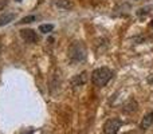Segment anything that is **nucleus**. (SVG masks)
<instances>
[{
    "mask_svg": "<svg viewBox=\"0 0 153 134\" xmlns=\"http://www.w3.org/2000/svg\"><path fill=\"white\" fill-rule=\"evenodd\" d=\"M16 1H22V0H16Z\"/></svg>",
    "mask_w": 153,
    "mask_h": 134,
    "instance_id": "15",
    "label": "nucleus"
},
{
    "mask_svg": "<svg viewBox=\"0 0 153 134\" xmlns=\"http://www.w3.org/2000/svg\"><path fill=\"white\" fill-rule=\"evenodd\" d=\"M153 124V111L152 113H149V114H146L145 117H144V119H143V122H141V129H148L149 126Z\"/></svg>",
    "mask_w": 153,
    "mask_h": 134,
    "instance_id": "7",
    "label": "nucleus"
},
{
    "mask_svg": "<svg viewBox=\"0 0 153 134\" xmlns=\"http://www.w3.org/2000/svg\"><path fill=\"white\" fill-rule=\"evenodd\" d=\"M0 51H1V46H0Z\"/></svg>",
    "mask_w": 153,
    "mask_h": 134,
    "instance_id": "16",
    "label": "nucleus"
},
{
    "mask_svg": "<svg viewBox=\"0 0 153 134\" xmlns=\"http://www.w3.org/2000/svg\"><path fill=\"white\" fill-rule=\"evenodd\" d=\"M13 19H15V13H12V12H7V13H4V15H1L0 16V27L8 24L10 21H12Z\"/></svg>",
    "mask_w": 153,
    "mask_h": 134,
    "instance_id": "6",
    "label": "nucleus"
},
{
    "mask_svg": "<svg viewBox=\"0 0 153 134\" xmlns=\"http://www.w3.org/2000/svg\"><path fill=\"white\" fill-rule=\"evenodd\" d=\"M20 36L23 38V40L27 43H35L38 40V35L34 30H22Z\"/></svg>",
    "mask_w": 153,
    "mask_h": 134,
    "instance_id": "4",
    "label": "nucleus"
},
{
    "mask_svg": "<svg viewBox=\"0 0 153 134\" xmlns=\"http://www.w3.org/2000/svg\"><path fill=\"white\" fill-rule=\"evenodd\" d=\"M69 56L71 61L81 62L86 58V48L81 42H74L69 47Z\"/></svg>",
    "mask_w": 153,
    "mask_h": 134,
    "instance_id": "2",
    "label": "nucleus"
},
{
    "mask_svg": "<svg viewBox=\"0 0 153 134\" xmlns=\"http://www.w3.org/2000/svg\"><path fill=\"white\" fill-rule=\"evenodd\" d=\"M54 26L53 24H42V26L39 27V31L42 32V34H48L50 31H53Z\"/></svg>",
    "mask_w": 153,
    "mask_h": 134,
    "instance_id": "10",
    "label": "nucleus"
},
{
    "mask_svg": "<svg viewBox=\"0 0 153 134\" xmlns=\"http://www.w3.org/2000/svg\"><path fill=\"white\" fill-rule=\"evenodd\" d=\"M149 82H151V83H153V75L151 76V78H149Z\"/></svg>",
    "mask_w": 153,
    "mask_h": 134,
    "instance_id": "13",
    "label": "nucleus"
},
{
    "mask_svg": "<svg viewBox=\"0 0 153 134\" xmlns=\"http://www.w3.org/2000/svg\"><path fill=\"white\" fill-rule=\"evenodd\" d=\"M113 78V71L108 67H101L97 68V70L93 71L91 75V81L95 86L98 87H103L109 83V81Z\"/></svg>",
    "mask_w": 153,
    "mask_h": 134,
    "instance_id": "1",
    "label": "nucleus"
},
{
    "mask_svg": "<svg viewBox=\"0 0 153 134\" xmlns=\"http://www.w3.org/2000/svg\"><path fill=\"white\" fill-rule=\"evenodd\" d=\"M85 82H86V73L76 75L75 78L71 81V83H73V84H75V86H79L81 83H85Z\"/></svg>",
    "mask_w": 153,
    "mask_h": 134,
    "instance_id": "8",
    "label": "nucleus"
},
{
    "mask_svg": "<svg viewBox=\"0 0 153 134\" xmlns=\"http://www.w3.org/2000/svg\"><path fill=\"white\" fill-rule=\"evenodd\" d=\"M35 20V16H26V18H23L20 21H19V23H22V24H24V23H32V21Z\"/></svg>",
    "mask_w": 153,
    "mask_h": 134,
    "instance_id": "11",
    "label": "nucleus"
},
{
    "mask_svg": "<svg viewBox=\"0 0 153 134\" xmlns=\"http://www.w3.org/2000/svg\"><path fill=\"white\" fill-rule=\"evenodd\" d=\"M7 3H8V0H0V11L4 10V7L7 5Z\"/></svg>",
    "mask_w": 153,
    "mask_h": 134,
    "instance_id": "12",
    "label": "nucleus"
},
{
    "mask_svg": "<svg viewBox=\"0 0 153 134\" xmlns=\"http://www.w3.org/2000/svg\"><path fill=\"white\" fill-rule=\"evenodd\" d=\"M121 127V121L118 118H110L103 125V133L105 134H117Z\"/></svg>",
    "mask_w": 153,
    "mask_h": 134,
    "instance_id": "3",
    "label": "nucleus"
},
{
    "mask_svg": "<svg viewBox=\"0 0 153 134\" xmlns=\"http://www.w3.org/2000/svg\"><path fill=\"white\" fill-rule=\"evenodd\" d=\"M151 27H152V28H153V20L151 21Z\"/></svg>",
    "mask_w": 153,
    "mask_h": 134,
    "instance_id": "14",
    "label": "nucleus"
},
{
    "mask_svg": "<svg viewBox=\"0 0 153 134\" xmlns=\"http://www.w3.org/2000/svg\"><path fill=\"white\" fill-rule=\"evenodd\" d=\"M55 3H56V5H58V7L66 8V10H69V8L73 7V4H71V1H70V0H55Z\"/></svg>",
    "mask_w": 153,
    "mask_h": 134,
    "instance_id": "9",
    "label": "nucleus"
},
{
    "mask_svg": "<svg viewBox=\"0 0 153 134\" xmlns=\"http://www.w3.org/2000/svg\"><path fill=\"white\" fill-rule=\"evenodd\" d=\"M137 102L134 99H129L126 103H124V107H122V111L124 113H133V111L137 110Z\"/></svg>",
    "mask_w": 153,
    "mask_h": 134,
    "instance_id": "5",
    "label": "nucleus"
}]
</instances>
